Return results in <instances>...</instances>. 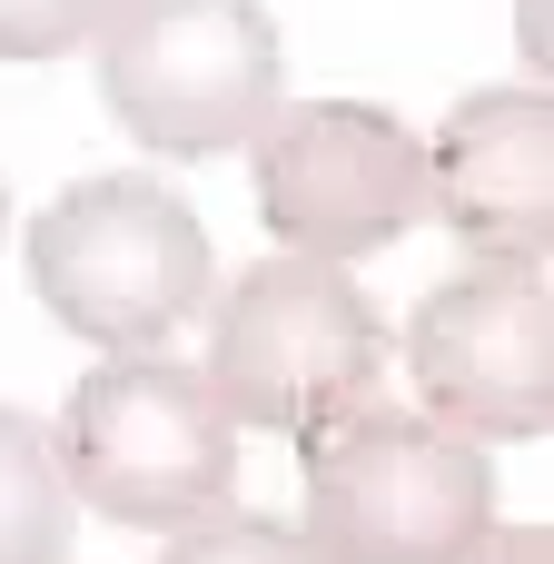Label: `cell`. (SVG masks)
<instances>
[{
  "mask_svg": "<svg viewBox=\"0 0 554 564\" xmlns=\"http://www.w3.org/2000/svg\"><path fill=\"white\" fill-rule=\"evenodd\" d=\"M397 327L377 317V297L337 268V258H258L228 288H208V357L198 377L218 387V406L258 436L307 446L317 426L357 416L387 387Z\"/></svg>",
  "mask_w": 554,
  "mask_h": 564,
  "instance_id": "cell-1",
  "label": "cell"
},
{
  "mask_svg": "<svg viewBox=\"0 0 554 564\" xmlns=\"http://www.w3.org/2000/svg\"><path fill=\"white\" fill-rule=\"evenodd\" d=\"M496 525V466L426 406L367 397L297 446V535L317 564H466Z\"/></svg>",
  "mask_w": 554,
  "mask_h": 564,
  "instance_id": "cell-2",
  "label": "cell"
},
{
  "mask_svg": "<svg viewBox=\"0 0 554 564\" xmlns=\"http://www.w3.org/2000/svg\"><path fill=\"white\" fill-rule=\"evenodd\" d=\"M208 288H218V248L169 178L99 169L30 218V297L99 357L169 347L188 317H208Z\"/></svg>",
  "mask_w": 554,
  "mask_h": 564,
  "instance_id": "cell-3",
  "label": "cell"
},
{
  "mask_svg": "<svg viewBox=\"0 0 554 564\" xmlns=\"http://www.w3.org/2000/svg\"><path fill=\"white\" fill-rule=\"evenodd\" d=\"M59 476L79 516H109L129 535H178L198 516L238 506V416L218 406V387L188 357H99L59 426Z\"/></svg>",
  "mask_w": 554,
  "mask_h": 564,
  "instance_id": "cell-4",
  "label": "cell"
},
{
  "mask_svg": "<svg viewBox=\"0 0 554 564\" xmlns=\"http://www.w3.org/2000/svg\"><path fill=\"white\" fill-rule=\"evenodd\" d=\"M109 119L159 159H218L248 149V129L278 109V20L258 0H109L89 30Z\"/></svg>",
  "mask_w": 554,
  "mask_h": 564,
  "instance_id": "cell-5",
  "label": "cell"
},
{
  "mask_svg": "<svg viewBox=\"0 0 554 564\" xmlns=\"http://www.w3.org/2000/svg\"><path fill=\"white\" fill-rule=\"evenodd\" d=\"M258 218L297 258H377L426 218V139L377 99H278L248 129Z\"/></svg>",
  "mask_w": 554,
  "mask_h": 564,
  "instance_id": "cell-6",
  "label": "cell"
},
{
  "mask_svg": "<svg viewBox=\"0 0 554 564\" xmlns=\"http://www.w3.org/2000/svg\"><path fill=\"white\" fill-rule=\"evenodd\" d=\"M406 377L456 436H545L554 426V297L535 258H476L436 278L406 317Z\"/></svg>",
  "mask_w": 554,
  "mask_h": 564,
  "instance_id": "cell-7",
  "label": "cell"
},
{
  "mask_svg": "<svg viewBox=\"0 0 554 564\" xmlns=\"http://www.w3.org/2000/svg\"><path fill=\"white\" fill-rule=\"evenodd\" d=\"M426 218H446L476 258L554 248V99L545 89H466L426 139Z\"/></svg>",
  "mask_w": 554,
  "mask_h": 564,
  "instance_id": "cell-8",
  "label": "cell"
},
{
  "mask_svg": "<svg viewBox=\"0 0 554 564\" xmlns=\"http://www.w3.org/2000/svg\"><path fill=\"white\" fill-rule=\"evenodd\" d=\"M79 506L59 476V446L30 406H0V564H69Z\"/></svg>",
  "mask_w": 554,
  "mask_h": 564,
  "instance_id": "cell-9",
  "label": "cell"
},
{
  "mask_svg": "<svg viewBox=\"0 0 554 564\" xmlns=\"http://www.w3.org/2000/svg\"><path fill=\"white\" fill-rule=\"evenodd\" d=\"M159 564H317V555H307V535L278 525V516H198V525L169 535Z\"/></svg>",
  "mask_w": 554,
  "mask_h": 564,
  "instance_id": "cell-10",
  "label": "cell"
},
{
  "mask_svg": "<svg viewBox=\"0 0 554 564\" xmlns=\"http://www.w3.org/2000/svg\"><path fill=\"white\" fill-rule=\"evenodd\" d=\"M99 20H109V0H0V59H59V50H89Z\"/></svg>",
  "mask_w": 554,
  "mask_h": 564,
  "instance_id": "cell-11",
  "label": "cell"
},
{
  "mask_svg": "<svg viewBox=\"0 0 554 564\" xmlns=\"http://www.w3.org/2000/svg\"><path fill=\"white\" fill-rule=\"evenodd\" d=\"M466 564H554V535L545 525H486Z\"/></svg>",
  "mask_w": 554,
  "mask_h": 564,
  "instance_id": "cell-12",
  "label": "cell"
},
{
  "mask_svg": "<svg viewBox=\"0 0 554 564\" xmlns=\"http://www.w3.org/2000/svg\"><path fill=\"white\" fill-rule=\"evenodd\" d=\"M525 59H535V79H545V0H525Z\"/></svg>",
  "mask_w": 554,
  "mask_h": 564,
  "instance_id": "cell-13",
  "label": "cell"
},
{
  "mask_svg": "<svg viewBox=\"0 0 554 564\" xmlns=\"http://www.w3.org/2000/svg\"><path fill=\"white\" fill-rule=\"evenodd\" d=\"M0 218H10V198H0Z\"/></svg>",
  "mask_w": 554,
  "mask_h": 564,
  "instance_id": "cell-14",
  "label": "cell"
}]
</instances>
